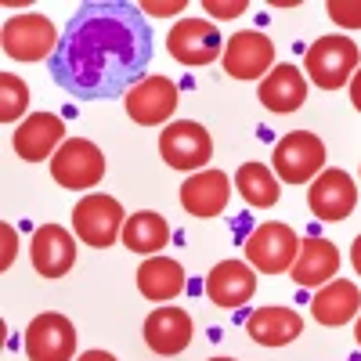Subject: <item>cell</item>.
<instances>
[{
	"label": "cell",
	"instance_id": "6da1fadb",
	"mask_svg": "<svg viewBox=\"0 0 361 361\" xmlns=\"http://www.w3.org/2000/svg\"><path fill=\"white\" fill-rule=\"evenodd\" d=\"M152 62V29L127 0H90L69 18L51 54L54 83L76 102L119 98L145 80Z\"/></svg>",
	"mask_w": 361,
	"mask_h": 361
},
{
	"label": "cell",
	"instance_id": "7a4b0ae2",
	"mask_svg": "<svg viewBox=\"0 0 361 361\" xmlns=\"http://www.w3.org/2000/svg\"><path fill=\"white\" fill-rule=\"evenodd\" d=\"M361 54H357V44L350 37H340V33H329V37H318L311 47H307V58H304V69L311 76L314 87L322 90H340L343 83L354 80V73L361 69Z\"/></svg>",
	"mask_w": 361,
	"mask_h": 361
},
{
	"label": "cell",
	"instance_id": "3957f363",
	"mask_svg": "<svg viewBox=\"0 0 361 361\" xmlns=\"http://www.w3.org/2000/svg\"><path fill=\"white\" fill-rule=\"evenodd\" d=\"M123 224H127V214L119 206V199L102 195V192H87L73 209L76 238L83 246H94V250L116 246V238H123Z\"/></svg>",
	"mask_w": 361,
	"mask_h": 361
},
{
	"label": "cell",
	"instance_id": "277c9868",
	"mask_svg": "<svg viewBox=\"0 0 361 361\" xmlns=\"http://www.w3.org/2000/svg\"><path fill=\"white\" fill-rule=\"evenodd\" d=\"M243 250H246L250 267L260 271V275H286V271H293V264H296L300 238L289 224L267 221L246 238Z\"/></svg>",
	"mask_w": 361,
	"mask_h": 361
},
{
	"label": "cell",
	"instance_id": "5b68a950",
	"mask_svg": "<svg viewBox=\"0 0 361 361\" xmlns=\"http://www.w3.org/2000/svg\"><path fill=\"white\" fill-rule=\"evenodd\" d=\"M51 177L69 192H87L105 177V156L94 141L69 137L58 152L51 156Z\"/></svg>",
	"mask_w": 361,
	"mask_h": 361
},
{
	"label": "cell",
	"instance_id": "8992f818",
	"mask_svg": "<svg viewBox=\"0 0 361 361\" xmlns=\"http://www.w3.org/2000/svg\"><path fill=\"white\" fill-rule=\"evenodd\" d=\"M0 40H4V54L15 58V62H44L47 54L58 51V37L47 15H11L0 29Z\"/></svg>",
	"mask_w": 361,
	"mask_h": 361
},
{
	"label": "cell",
	"instance_id": "52a82bcc",
	"mask_svg": "<svg viewBox=\"0 0 361 361\" xmlns=\"http://www.w3.org/2000/svg\"><path fill=\"white\" fill-rule=\"evenodd\" d=\"M159 156L173 170L199 173L214 156V141H209V130L195 119H177V123H166V130L159 134Z\"/></svg>",
	"mask_w": 361,
	"mask_h": 361
},
{
	"label": "cell",
	"instance_id": "ba28073f",
	"mask_svg": "<svg viewBox=\"0 0 361 361\" xmlns=\"http://www.w3.org/2000/svg\"><path fill=\"white\" fill-rule=\"evenodd\" d=\"M325 166V145L311 130H293L275 145V173L286 185H307Z\"/></svg>",
	"mask_w": 361,
	"mask_h": 361
},
{
	"label": "cell",
	"instance_id": "9c48e42d",
	"mask_svg": "<svg viewBox=\"0 0 361 361\" xmlns=\"http://www.w3.org/2000/svg\"><path fill=\"white\" fill-rule=\"evenodd\" d=\"M25 357L29 361H76V329L66 314L44 311L25 329Z\"/></svg>",
	"mask_w": 361,
	"mask_h": 361
},
{
	"label": "cell",
	"instance_id": "30bf717a",
	"mask_svg": "<svg viewBox=\"0 0 361 361\" xmlns=\"http://www.w3.org/2000/svg\"><path fill=\"white\" fill-rule=\"evenodd\" d=\"M221 29L209 18H180L170 37H166V51L177 58L180 66H209L221 58Z\"/></svg>",
	"mask_w": 361,
	"mask_h": 361
},
{
	"label": "cell",
	"instance_id": "8fae6325",
	"mask_svg": "<svg viewBox=\"0 0 361 361\" xmlns=\"http://www.w3.org/2000/svg\"><path fill=\"white\" fill-rule=\"evenodd\" d=\"M307 206L318 221H347L357 206L354 177L347 170H322L307 188Z\"/></svg>",
	"mask_w": 361,
	"mask_h": 361
},
{
	"label": "cell",
	"instance_id": "7c38bea8",
	"mask_svg": "<svg viewBox=\"0 0 361 361\" xmlns=\"http://www.w3.org/2000/svg\"><path fill=\"white\" fill-rule=\"evenodd\" d=\"M177 83L170 76H145L127 94V116L137 127H163L177 112Z\"/></svg>",
	"mask_w": 361,
	"mask_h": 361
},
{
	"label": "cell",
	"instance_id": "4fadbf2b",
	"mask_svg": "<svg viewBox=\"0 0 361 361\" xmlns=\"http://www.w3.org/2000/svg\"><path fill=\"white\" fill-rule=\"evenodd\" d=\"M29 260H33L37 275L44 279H62L76 264V235L62 224H40L29 243Z\"/></svg>",
	"mask_w": 361,
	"mask_h": 361
},
{
	"label": "cell",
	"instance_id": "5bb4252c",
	"mask_svg": "<svg viewBox=\"0 0 361 361\" xmlns=\"http://www.w3.org/2000/svg\"><path fill=\"white\" fill-rule=\"evenodd\" d=\"M275 66V44L257 29H243L224 44V73L235 80H260Z\"/></svg>",
	"mask_w": 361,
	"mask_h": 361
},
{
	"label": "cell",
	"instance_id": "9a60e30c",
	"mask_svg": "<svg viewBox=\"0 0 361 361\" xmlns=\"http://www.w3.org/2000/svg\"><path fill=\"white\" fill-rule=\"evenodd\" d=\"M66 145V123L54 112H33L25 116L15 130V152L25 163H44Z\"/></svg>",
	"mask_w": 361,
	"mask_h": 361
},
{
	"label": "cell",
	"instance_id": "2e32d148",
	"mask_svg": "<svg viewBox=\"0 0 361 361\" xmlns=\"http://www.w3.org/2000/svg\"><path fill=\"white\" fill-rule=\"evenodd\" d=\"M228 199H231V180L224 170H199L180 185V206L199 221L221 217Z\"/></svg>",
	"mask_w": 361,
	"mask_h": 361
},
{
	"label": "cell",
	"instance_id": "e0dca14e",
	"mask_svg": "<svg viewBox=\"0 0 361 361\" xmlns=\"http://www.w3.org/2000/svg\"><path fill=\"white\" fill-rule=\"evenodd\" d=\"M289 275L304 289H322L340 275V250L322 235H307L304 243H300V253H296V264H293Z\"/></svg>",
	"mask_w": 361,
	"mask_h": 361
},
{
	"label": "cell",
	"instance_id": "ac0fdd59",
	"mask_svg": "<svg viewBox=\"0 0 361 361\" xmlns=\"http://www.w3.org/2000/svg\"><path fill=\"white\" fill-rule=\"evenodd\" d=\"M253 293H257V275L243 260H221L206 275V296H209V304H217V307L235 311V307L250 304Z\"/></svg>",
	"mask_w": 361,
	"mask_h": 361
},
{
	"label": "cell",
	"instance_id": "d6986e66",
	"mask_svg": "<svg viewBox=\"0 0 361 361\" xmlns=\"http://www.w3.org/2000/svg\"><path fill=\"white\" fill-rule=\"evenodd\" d=\"M192 318H188V311H180V307H173V304H166V307H156L152 314L145 318V343L152 347L156 354H163V357H173V354H180L188 343H192Z\"/></svg>",
	"mask_w": 361,
	"mask_h": 361
},
{
	"label": "cell",
	"instance_id": "ffe728a7",
	"mask_svg": "<svg viewBox=\"0 0 361 361\" xmlns=\"http://www.w3.org/2000/svg\"><path fill=\"white\" fill-rule=\"evenodd\" d=\"M311 314L318 325L340 329L347 322H354L361 314V289L347 279H333L329 286H322L311 300Z\"/></svg>",
	"mask_w": 361,
	"mask_h": 361
},
{
	"label": "cell",
	"instance_id": "44dd1931",
	"mask_svg": "<svg viewBox=\"0 0 361 361\" xmlns=\"http://www.w3.org/2000/svg\"><path fill=\"white\" fill-rule=\"evenodd\" d=\"M246 333L260 347H286L304 333V318L293 307H260L246 318Z\"/></svg>",
	"mask_w": 361,
	"mask_h": 361
},
{
	"label": "cell",
	"instance_id": "7402d4cb",
	"mask_svg": "<svg viewBox=\"0 0 361 361\" xmlns=\"http://www.w3.org/2000/svg\"><path fill=\"white\" fill-rule=\"evenodd\" d=\"M260 102H264L267 112H279V116L296 112L300 105L307 102V80H304V73L293 69V66H275L260 80Z\"/></svg>",
	"mask_w": 361,
	"mask_h": 361
},
{
	"label": "cell",
	"instance_id": "603a6c76",
	"mask_svg": "<svg viewBox=\"0 0 361 361\" xmlns=\"http://www.w3.org/2000/svg\"><path fill=\"white\" fill-rule=\"evenodd\" d=\"M137 289L152 304H170L185 293V267L170 257H148L137 267Z\"/></svg>",
	"mask_w": 361,
	"mask_h": 361
},
{
	"label": "cell",
	"instance_id": "cb8c5ba5",
	"mask_svg": "<svg viewBox=\"0 0 361 361\" xmlns=\"http://www.w3.org/2000/svg\"><path fill=\"white\" fill-rule=\"evenodd\" d=\"M166 243H170V224H166V217L152 214V209H141V214L127 217V224H123V246H127L130 253L156 257Z\"/></svg>",
	"mask_w": 361,
	"mask_h": 361
},
{
	"label": "cell",
	"instance_id": "d4e9b609",
	"mask_svg": "<svg viewBox=\"0 0 361 361\" xmlns=\"http://www.w3.org/2000/svg\"><path fill=\"white\" fill-rule=\"evenodd\" d=\"M235 188H238V195H243L250 206H257V209L275 206L279 195H282L279 177L271 173L264 163H243V166H238V173H235Z\"/></svg>",
	"mask_w": 361,
	"mask_h": 361
},
{
	"label": "cell",
	"instance_id": "484cf974",
	"mask_svg": "<svg viewBox=\"0 0 361 361\" xmlns=\"http://www.w3.org/2000/svg\"><path fill=\"white\" fill-rule=\"evenodd\" d=\"M29 109V87L15 73H0V119L4 123H22Z\"/></svg>",
	"mask_w": 361,
	"mask_h": 361
},
{
	"label": "cell",
	"instance_id": "4316f807",
	"mask_svg": "<svg viewBox=\"0 0 361 361\" xmlns=\"http://www.w3.org/2000/svg\"><path fill=\"white\" fill-rule=\"evenodd\" d=\"M329 18L343 29H361V0L357 4H343V0H333L329 4Z\"/></svg>",
	"mask_w": 361,
	"mask_h": 361
},
{
	"label": "cell",
	"instance_id": "83f0119b",
	"mask_svg": "<svg viewBox=\"0 0 361 361\" xmlns=\"http://www.w3.org/2000/svg\"><path fill=\"white\" fill-rule=\"evenodd\" d=\"M0 235H4V260L0 264H4V271H8L15 264V253H18V231L11 224H0Z\"/></svg>",
	"mask_w": 361,
	"mask_h": 361
},
{
	"label": "cell",
	"instance_id": "f1b7e54d",
	"mask_svg": "<svg viewBox=\"0 0 361 361\" xmlns=\"http://www.w3.org/2000/svg\"><path fill=\"white\" fill-rule=\"evenodd\" d=\"M206 11L214 18H235V15L246 11V4H243V0H238V4H217V0H206Z\"/></svg>",
	"mask_w": 361,
	"mask_h": 361
},
{
	"label": "cell",
	"instance_id": "f546056e",
	"mask_svg": "<svg viewBox=\"0 0 361 361\" xmlns=\"http://www.w3.org/2000/svg\"><path fill=\"white\" fill-rule=\"evenodd\" d=\"M185 4H141V11H152V15H177Z\"/></svg>",
	"mask_w": 361,
	"mask_h": 361
},
{
	"label": "cell",
	"instance_id": "4dcf8cb0",
	"mask_svg": "<svg viewBox=\"0 0 361 361\" xmlns=\"http://www.w3.org/2000/svg\"><path fill=\"white\" fill-rule=\"evenodd\" d=\"M350 102H354V109L361 112V69H357L354 80H350Z\"/></svg>",
	"mask_w": 361,
	"mask_h": 361
},
{
	"label": "cell",
	"instance_id": "1f68e13d",
	"mask_svg": "<svg viewBox=\"0 0 361 361\" xmlns=\"http://www.w3.org/2000/svg\"><path fill=\"white\" fill-rule=\"evenodd\" d=\"M76 361H116L109 350H87V354H80Z\"/></svg>",
	"mask_w": 361,
	"mask_h": 361
},
{
	"label": "cell",
	"instance_id": "d6a6232c",
	"mask_svg": "<svg viewBox=\"0 0 361 361\" xmlns=\"http://www.w3.org/2000/svg\"><path fill=\"white\" fill-rule=\"evenodd\" d=\"M350 264H354V271L361 275V235L354 238V246H350Z\"/></svg>",
	"mask_w": 361,
	"mask_h": 361
},
{
	"label": "cell",
	"instance_id": "836d02e7",
	"mask_svg": "<svg viewBox=\"0 0 361 361\" xmlns=\"http://www.w3.org/2000/svg\"><path fill=\"white\" fill-rule=\"evenodd\" d=\"M354 340H357V347H361V314H357V322H354Z\"/></svg>",
	"mask_w": 361,
	"mask_h": 361
},
{
	"label": "cell",
	"instance_id": "e575fe53",
	"mask_svg": "<svg viewBox=\"0 0 361 361\" xmlns=\"http://www.w3.org/2000/svg\"><path fill=\"white\" fill-rule=\"evenodd\" d=\"M209 361H235V357H209Z\"/></svg>",
	"mask_w": 361,
	"mask_h": 361
}]
</instances>
